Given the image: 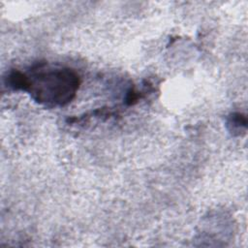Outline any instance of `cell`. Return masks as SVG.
I'll return each instance as SVG.
<instances>
[{
    "label": "cell",
    "instance_id": "6da1fadb",
    "mask_svg": "<svg viewBox=\"0 0 248 248\" xmlns=\"http://www.w3.org/2000/svg\"><path fill=\"white\" fill-rule=\"evenodd\" d=\"M23 91L46 107H63L77 95L80 79L78 73L67 67L39 64L25 74Z\"/></svg>",
    "mask_w": 248,
    "mask_h": 248
},
{
    "label": "cell",
    "instance_id": "7a4b0ae2",
    "mask_svg": "<svg viewBox=\"0 0 248 248\" xmlns=\"http://www.w3.org/2000/svg\"><path fill=\"white\" fill-rule=\"evenodd\" d=\"M228 124H229V126L232 127L231 131L238 132L239 130H241V128H243V129L246 128L247 119H246V116L243 115L242 113L235 112L230 116V118L228 120Z\"/></svg>",
    "mask_w": 248,
    "mask_h": 248
}]
</instances>
